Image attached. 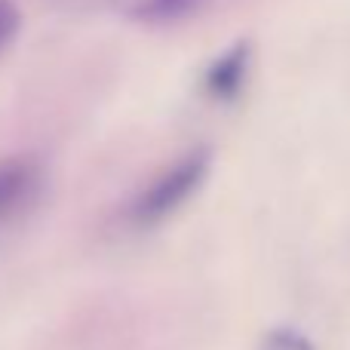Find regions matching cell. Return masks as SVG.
I'll return each mask as SVG.
<instances>
[{
	"mask_svg": "<svg viewBox=\"0 0 350 350\" xmlns=\"http://www.w3.org/2000/svg\"><path fill=\"white\" fill-rule=\"evenodd\" d=\"M43 187V170L31 157L0 160V224L18 218L37 200Z\"/></svg>",
	"mask_w": 350,
	"mask_h": 350,
	"instance_id": "obj_2",
	"label": "cell"
},
{
	"mask_svg": "<svg viewBox=\"0 0 350 350\" xmlns=\"http://www.w3.org/2000/svg\"><path fill=\"white\" fill-rule=\"evenodd\" d=\"M200 3L203 0H142L133 12L139 18H148V22H172V18L191 16Z\"/></svg>",
	"mask_w": 350,
	"mask_h": 350,
	"instance_id": "obj_4",
	"label": "cell"
},
{
	"mask_svg": "<svg viewBox=\"0 0 350 350\" xmlns=\"http://www.w3.org/2000/svg\"><path fill=\"white\" fill-rule=\"evenodd\" d=\"M246 74H249V46L237 43L206 71V92L212 98H218V102H228L243 90Z\"/></svg>",
	"mask_w": 350,
	"mask_h": 350,
	"instance_id": "obj_3",
	"label": "cell"
},
{
	"mask_svg": "<svg viewBox=\"0 0 350 350\" xmlns=\"http://www.w3.org/2000/svg\"><path fill=\"white\" fill-rule=\"evenodd\" d=\"M212 157L209 151H191L178 157L172 166H166L157 178L145 185V191L133 200L129 206V221L135 228H157V224L170 221L181 206L193 200V193L203 187L206 175H209Z\"/></svg>",
	"mask_w": 350,
	"mask_h": 350,
	"instance_id": "obj_1",
	"label": "cell"
},
{
	"mask_svg": "<svg viewBox=\"0 0 350 350\" xmlns=\"http://www.w3.org/2000/svg\"><path fill=\"white\" fill-rule=\"evenodd\" d=\"M16 31H18V10L10 0H0V49L16 37Z\"/></svg>",
	"mask_w": 350,
	"mask_h": 350,
	"instance_id": "obj_6",
	"label": "cell"
},
{
	"mask_svg": "<svg viewBox=\"0 0 350 350\" xmlns=\"http://www.w3.org/2000/svg\"><path fill=\"white\" fill-rule=\"evenodd\" d=\"M258 350H317L314 341L304 332H298L295 326H277L261 338Z\"/></svg>",
	"mask_w": 350,
	"mask_h": 350,
	"instance_id": "obj_5",
	"label": "cell"
}]
</instances>
